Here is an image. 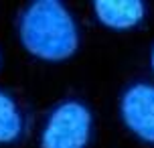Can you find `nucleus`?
Listing matches in <instances>:
<instances>
[{
    "label": "nucleus",
    "mask_w": 154,
    "mask_h": 148,
    "mask_svg": "<svg viewBox=\"0 0 154 148\" xmlns=\"http://www.w3.org/2000/svg\"><path fill=\"white\" fill-rule=\"evenodd\" d=\"M18 41L26 53L45 63H63L81 47V29L65 2L32 0L16 20Z\"/></svg>",
    "instance_id": "obj_1"
},
{
    "label": "nucleus",
    "mask_w": 154,
    "mask_h": 148,
    "mask_svg": "<svg viewBox=\"0 0 154 148\" xmlns=\"http://www.w3.org/2000/svg\"><path fill=\"white\" fill-rule=\"evenodd\" d=\"M93 130L95 118L89 103L67 97L47 112L38 132V148H89Z\"/></svg>",
    "instance_id": "obj_2"
},
{
    "label": "nucleus",
    "mask_w": 154,
    "mask_h": 148,
    "mask_svg": "<svg viewBox=\"0 0 154 148\" xmlns=\"http://www.w3.org/2000/svg\"><path fill=\"white\" fill-rule=\"evenodd\" d=\"M118 114L132 136L154 146V83L132 81L126 85L118 100Z\"/></svg>",
    "instance_id": "obj_3"
},
{
    "label": "nucleus",
    "mask_w": 154,
    "mask_h": 148,
    "mask_svg": "<svg viewBox=\"0 0 154 148\" xmlns=\"http://www.w3.org/2000/svg\"><path fill=\"white\" fill-rule=\"evenodd\" d=\"M91 10L103 29L126 32L144 23L148 6L142 0H95L91 2Z\"/></svg>",
    "instance_id": "obj_4"
},
{
    "label": "nucleus",
    "mask_w": 154,
    "mask_h": 148,
    "mask_svg": "<svg viewBox=\"0 0 154 148\" xmlns=\"http://www.w3.org/2000/svg\"><path fill=\"white\" fill-rule=\"evenodd\" d=\"M26 134V116L14 95L0 89V146H14Z\"/></svg>",
    "instance_id": "obj_5"
},
{
    "label": "nucleus",
    "mask_w": 154,
    "mask_h": 148,
    "mask_svg": "<svg viewBox=\"0 0 154 148\" xmlns=\"http://www.w3.org/2000/svg\"><path fill=\"white\" fill-rule=\"evenodd\" d=\"M150 67H152V73H154V47L150 51Z\"/></svg>",
    "instance_id": "obj_6"
},
{
    "label": "nucleus",
    "mask_w": 154,
    "mask_h": 148,
    "mask_svg": "<svg viewBox=\"0 0 154 148\" xmlns=\"http://www.w3.org/2000/svg\"><path fill=\"white\" fill-rule=\"evenodd\" d=\"M0 63H2V53H0Z\"/></svg>",
    "instance_id": "obj_7"
}]
</instances>
